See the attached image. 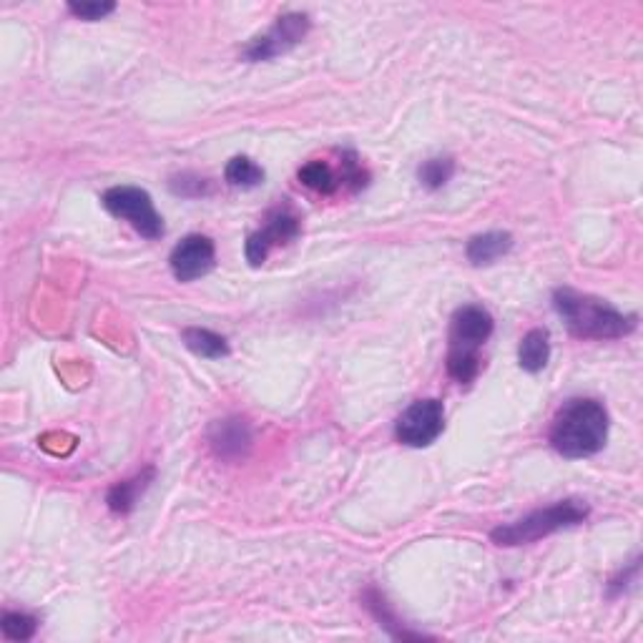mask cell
<instances>
[{
  "instance_id": "obj_1",
  "label": "cell",
  "mask_w": 643,
  "mask_h": 643,
  "mask_svg": "<svg viewBox=\"0 0 643 643\" xmlns=\"http://www.w3.org/2000/svg\"><path fill=\"white\" fill-rule=\"evenodd\" d=\"M553 307L566 322L568 332L581 340H621L638 325L636 314H623L606 299L576 292L571 287L556 289Z\"/></svg>"
},
{
  "instance_id": "obj_2",
  "label": "cell",
  "mask_w": 643,
  "mask_h": 643,
  "mask_svg": "<svg viewBox=\"0 0 643 643\" xmlns=\"http://www.w3.org/2000/svg\"><path fill=\"white\" fill-rule=\"evenodd\" d=\"M608 440V412L593 397H576L558 410L551 425V445L563 458H591Z\"/></svg>"
},
{
  "instance_id": "obj_3",
  "label": "cell",
  "mask_w": 643,
  "mask_h": 643,
  "mask_svg": "<svg viewBox=\"0 0 643 643\" xmlns=\"http://www.w3.org/2000/svg\"><path fill=\"white\" fill-rule=\"evenodd\" d=\"M591 508L583 503L581 498H566L558 500V503L548 505V508L533 510L525 518L513 520L508 525H498V528L490 533L495 546L503 548H515V546H528V543L541 541V538H548V535L558 533L563 528H573V525L583 523L588 518Z\"/></svg>"
},
{
  "instance_id": "obj_4",
  "label": "cell",
  "mask_w": 643,
  "mask_h": 643,
  "mask_svg": "<svg viewBox=\"0 0 643 643\" xmlns=\"http://www.w3.org/2000/svg\"><path fill=\"white\" fill-rule=\"evenodd\" d=\"M101 201L109 214L129 222L141 237L146 239L164 237L166 232L164 219H161V214L156 211L149 191L139 189V186H114V189L103 191Z\"/></svg>"
},
{
  "instance_id": "obj_5",
  "label": "cell",
  "mask_w": 643,
  "mask_h": 643,
  "mask_svg": "<svg viewBox=\"0 0 643 643\" xmlns=\"http://www.w3.org/2000/svg\"><path fill=\"white\" fill-rule=\"evenodd\" d=\"M445 407L435 397L417 400L397 417L395 438L407 448H427L443 435Z\"/></svg>"
},
{
  "instance_id": "obj_6",
  "label": "cell",
  "mask_w": 643,
  "mask_h": 643,
  "mask_svg": "<svg viewBox=\"0 0 643 643\" xmlns=\"http://www.w3.org/2000/svg\"><path fill=\"white\" fill-rule=\"evenodd\" d=\"M299 232H302V224H299L297 214L289 206H277V209H272L267 214L262 229H257L247 239V262L252 267H259V264L267 262L274 247L294 242L299 237Z\"/></svg>"
},
{
  "instance_id": "obj_7",
  "label": "cell",
  "mask_w": 643,
  "mask_h": 643,
  "mask_svg": "<svg viewBox=\"0 0 643 643\" xmlns=\"http://www.w3.org/2000/svg\"><path fill=\"white\" fill-rule=\"evenodd\" d=\"M309 31V16L307 13H284L277 18L272 28L262 36L254 38L247 48H244V58L252 63L269 61L274 56L292 51Z\"/></svg>"
},
{
  "instance_id": "obj_8",
  "label": "cell",
  "mask_w": 643,
  "mask_h": 643,
  "mask_svg": "<svg viewBox=\"0 0 643 643\" xmlns=\"http://www.w3.org/2000/svg\"><path fill=\"white\" fill-rule=\"evenodd\" d=\"M493 314L480 304H465L453 314L450 322L448 355H480V347L493 335Z\"/></svg>"
},
{
  "instance_id": "obj_9",
  "label": "cell",
  "mask_w": 643,
  "mask_h": 643,
  "mask_svg": "<svg viewBox=\"0 0 643 643\" xmlns=\"http://www.w3.org/2000/svg\"><path fill=\"white\" fill-rule=\"evenodd\" d=\"M206 440H209L211 453L217 455L219 460L237 463V460L247 458L249 450H252L254 433L247 417L232 415L214 422L209 427V433H206Z\"/></svg>"
},
{
  "instance_id": "obj_10",
  "label": "cell",
  "mask_w": 643,
  "mask_h": 643,
  "mask_svg": "<svg viewBox=\"0 0 643 643\" xmlns=\"http://www.w3.org/2000/svg\"><path fill=\"white\" fill-rule=\"evenodd\" d=\"M214 259H217L214 242L209 237H201V234H191V237L181 239L171 252V274L179 282H194L214 267Z\"/></svg>"
},
{
  "instance_id": "obj_11",
  "label": "cell",
  "mask_w": 643,
  "mask_h": 643,
  "mask_svg": "<svg viewBox=\"0 0 643 643\" xmlns=\"http://www.w3.org/2000/svg\"><path fill=\"white\" fill-rule=\"evenodd\" d=\"M510 249H513V237L508 232H488L470 239L465 254H468V262L473 267H488V264L505 257Z\"/></svg>"
},
{
  "instance_id": "obj_12",
  "label": "cell",
  "mask_w": 643,
  "mask_h": 643,
  "mask_svg": "<svg viewBox=\"0 0 643 643\" xmlns=\"http://www.w3.org/2000/svg\"><path fill=\"white\" fill-rule=\"evenodd\" d=\"M154 468H146L144 473L134 475L131 480H124V483H116L114 488L109 490V495H106V503H109V508L114 510L116 515H126L131 513V510L136 508V503H139V498L144 495V490L149 488L151 480H154Z\"/></svg>"
},
{
  "instance_id": "obj_13",
  "label": "cell",
  "mask_w": 643,
  "mask_h": 643,
  "mask_svg": "<svg viewBox=\"0 0 643 643\" xmlns=\"http://www.w3.org/2000/svg\"><path fill=\"white\" fill-rule=\"evenodd\" d=\"M551 360V335L548 330H530L520 340L518 347V365L525 372H541Z\"/></svg>"
},
{
  "instance_id": "obj_14",
  "label": "cell",
  "mask_w": 643,
  "mask_h": 643,
  "mask_svg": "<svg viewBox=\"0 0 643 643\" xmlns=\"http://www.w3.org/2000/svg\"><path fill=\"white\" fill-rule=\"evenodd\" d=\"M181 340L196 357H204V360H222L229 355L227 340L217 332L204 330V327H189V330L181 332Z\"/></svg>"
},
{
  "instance_id": "obj_15",
  "label": "cell",
  "mask_w": 643,
  "mask_h": 643,
  "mask_svg": "<svg viewBox=\"0 0 643 643\" xmlns=\"http://www.w3.org/2000/svg\"><path fill=\"white\" fill-rule=\"evenodd\" d=\"M299 181L317 194H335L340 189V174L327 161H309L299 169Z\"/></svg>"
},
{
  "instance_id": "obj_16",
  "label": "cell",
  "mask_w": 643,
  "mask_h": 643,
  "mask_svg": "<svg viewBox=\"0 0 643 643\" xmlns=\"http://www.w3.org/2000/svg\"><path fill=\"white\" fill-rule=\"evenodd\" d=\"M224 179L234 189H254L264 181V169L249 156H234L224 169Z\"/></svg>"
},
{
  "instance_id": "obj_17",
  "label": "cell",
  "mask_w": 643,
  "mask_h": 643,
  "mask_svg": "<svg viewBox=\"0 0 643 643\" xmlns=\"http://www.w3.org/2000/svg\"><path fill=\"white\" fill-rule=\"evenodd\" d=\"M365 606L370 608L372 616H375L377 621H380V626L387 628V631H390L395 638H402V641H405V638H422V636H417V633H407L405 628H402V623L397 621L395 616H392V611H390V606H387L385 596H382V593L377 591V588H370V591L365 593Z\"/></svg>"
},
{
  "instance_id": "obj_18",
  "label": "cell",
  "mask_w": 643,
  "mask_h": 643,
  "mask_svg": "<svg viewBox=\"0 0 643 643\" xmlns=\"http://www.w3.org/2000/svg\"><path fill=\"white\" fill-rule=\"evenodd\" d=\"M455 174V161L450 156H438V159H427L425 164L420 166L417 176H420V184L425 189H443Z\"/></svg>"
},
{
  "instance_id": "obj_19",
  "label": "cell",
  "mask_w": 643,
  "mask_h": 643,
  "mask_svg": "<svg viewBox=\"0 0 643 643\" xmlns=\"http://www.w3.org/2000/svg\"><path fill=\"white\" fill-rule=\"evenodd\" d=\"M0 628H3V636L8 641H28V638L36 636L38 618L31 616V613L8 611L0 618Z\"/></svg>"
},
{
  "instance_id": "obj_20",
  "label": "cell",
  "mask_w": 643,
  "mask_h": 643,
  "mask_svg": "<svg viewBox=\"0 0 643 643\" xmlns=\"http://www.w3.org/2000/svg\"><path fill=\"white\" fill-rule=\"evenodd\" d=\"M68 11L81 21H101L116 11V3H68Z\"/></svg>"
},
{
  "instance_id": "obj_21",
  "label": "cell",
  "mask_w": 643,
  "mask_h": 643,
  "mask_svg": "<svg viewBox=\"0 0 643 643\" xmlns=\"http://www.w3.org/2000/svg\"><path fill=\"white\" fill-rule=\"evenodd\" d=\"M171 189L181 196H204L209 194V181L199 179V176H179L171 181Z\"/></svg>"
}]
</instances>
